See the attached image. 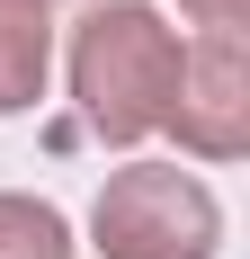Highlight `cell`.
<instances>
[{
    "mask_svg": "<svg viewBox=\"0 0 250 259\" xmlns=\"http://www.w3.org/2000/svg\"><path fill=\"white\" fill-rule=\"evenodd\" d=\"M179 9H188L197 27H241L250 18V0H179Z\"/></svg>",
    "mask_w": 250,
    "mask_h": 259,
    "instance_id": "cell-6",
    "label": "cell"
},
{
    "mask_svg": "<svg viewBox=\"0 0 250 259\" xmlns=\"http://www.w3.org/2000/svg\"><path fill=\"white\" fill-rule=\"evenodd\" d=\"M90 250L99 259H215L224 206L179 161H125V170H107L99 206H90Z\"/></svg>",
    "mask_w": 250,
    "mask_h": 259,
    "instance_id": "cell-2",
    "label": "cell"
},
{
    "mask_svg": "<svg viewBox=\"0 0 250 259\" xmlns=\"http://www.w3.org/2000/svg\"><path fill=\"white\" fill-rule=\"evenodd\" d=\"M45 9H54V0H45Z\"/></svg>",
    "mask_w": 250,
    "mask_h": 259,
    "instance_id": "cell-7",
    "label": "cell"
},
{
    "mask_svg": "<svg viewBox=\"0 0 250 259\" xmlns=\"http://www.w3.org/2000/svg\"><path fill=\"white\" fill-rule=\"evenodd\" d=\"M0 259H72V224H63V206L0 188Z\"/></svg>",
    "mask_w": 250,
    "mask_h": 259,
    "instance_id": "cell-5",
    "label": "cell"
},
{
    "mask_svg": "<svg viewBox=\"0 0 250 259\" xmlns=\"http://www.w3.org/2000/svg\"><path fill=\"white\" fill-rule=\"evenodd\" d=\"M179 27L143 0H99L90 18L72 27V99L80 125L99 143H143V134L170 125V90H179Z\"/></svg>",
    "mask_w": 250,
    "mask_h": 259,
    "instance_id": "cell-1",
    "label": "cell"
},
{
    "mask_svg": "<svg viewBox=\"0 0 250 259\" xmlns=\"http://www.w3.org/2000/svg\"><path fill=\"white\" fill-rule=\"evenodd\" d=\"M161 134H179V152H197V161H241L250 152V36L241 27H197L188 36Z\"/></svg>",
    "mask_w": 250,
    "mask_h": 259,
    "instance_id": "cell-3",
    "label": "cell"
},
{
    "mask_svg": "<svg viewBox=\"0 0 250 259\" xmlns=\"http://www.w3.org/2000/svg\"><path fill=\"white\" fill-rule=\"evenodd\" d=\"M45 72H54V18L45 0H0V116L45 99Z\"/></svg>",
    "mask_w": 250,
    "mask_h": 259,
    "instance_id": "cell-4",
    "label": "cell"
}]
</instances>
